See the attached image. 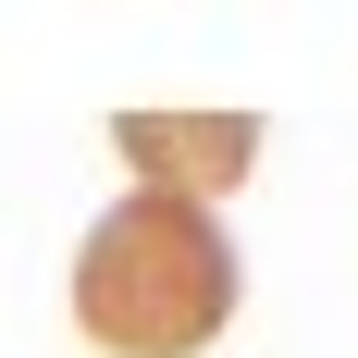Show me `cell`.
Wrapping results in <instances>:
<instances>
[{
	"label": "cell",
	"instance_id": "cell-1",
	"mask_svg": "<svg viewBox=\"0 0 358 358\" xmlns=\"http://www.w3.org/2000/svg\"><path fill=\"white\" fill-rule=\"evenodd\" d=\"M235 296H248L235 235L210 210H185V198H148V185L111 198L87 222V248H74V322L111 358H198V346H222Z\"/></svg>",
	"mask_w": 358,
	"mask_h": 358
},
{
	"label": "cell",
	"instance_id": "cell-2",
	"mask_svg": "<svg viewBox=\"0 0 358 358\" xmlns=\"http://www.w3.org/2000/svg\"><path fill=\"white\" fill-rule=\"evenodd\" d=\"M111 148L148 173V198H185V210H210V198H235L259 161V111H111Z\"/></svg>",
	"mask_w": 358,
	"mask_h": 358
}]
</instances>
